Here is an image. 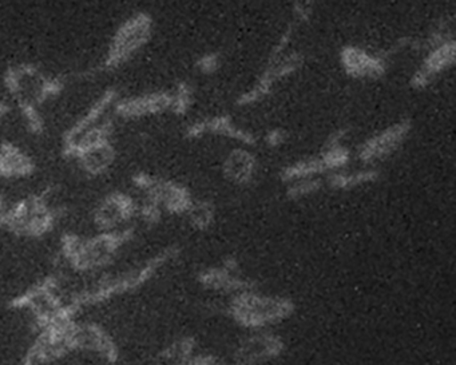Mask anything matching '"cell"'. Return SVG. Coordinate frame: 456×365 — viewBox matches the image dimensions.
<instances>
[{
	"label": "cell",
	"mask_w": 456,
	"mask_h": 365,
	"mask_svg": "<svg viewBox=\"0 0 456 365\" xmlns=\"http://www.w3.org/2000/svg\"><path fill=\"white\" fill-rule=\"evenodd\" d=\"M4 84L18 103L41 105L58 97L65 89V82L60 77H50L31 63L12 66L4 77Z\"/></svg>",
	"instance_id": "obj_1"
},
{
	"label": "cell",
	"mask_w": 456,
	"mask_h": 365,
	"mask_svg": "<svg viewBox=\"0 0 456 365\" xmlns=\"http://www.w3.org/2000/svg\"><path fill=\"white\" fill-rule=\"evenodd\" d=\"M153 28V18L148 12H137L127 18L109 44L103 68L116 70L126 65L151 41Z\"/></svg>",
	"instance_id": "obj_2"
},
{
	"label": "cell",
	"mask_w": 456,
	"mask_h": 365,
	"mask_svg": "<svg viewBox=\"0 0 456 365\" xmlns=\"http://www.w3.org/2000/svg\"><path fill=\"white\" fill-rule=\"evenodd\" d=\"M295 304L288 298L266 297L241 292L231 304V313L236 321L247 327H263L281 321L292 314Z\"/></svg>",
	"instance_id": "obj_3"
},
{
	"label": "cell",
	"mask_w": 456,
	"mask_h": 365,
	"mask_svg": "<svg viewBox=\"0 0 456 365\" xmlns=\"http://www.w3.org/2000/svg\"><path fill=\"white\" fill-rule=\"evenodd\" d=\"M46 193H36L20 199L0 215V223L12 231L26 234H42L52 226L54 212L50 209Z\"/></svg>",
	"instance_id": "obj_4"
},
{
	"label": "cell",
	"mask_w": 456,
	"mask_h": 365,
	"mask_svg": "<svg viewBox=\"0 0 456 365\" xmlns=\"http://www.w3.org/2000/svg\"><path fill=\"white\" fill-rule=\"evenodd\" d=\"M133 182L138 191L145 193L148 201L165 207L167 212L183 215L193 207L194 201L189 189L175 181L164 180L148 173H137L133 177Z\"/></svg>",
	"instance_id": "obj_5"
},
{
	"label": "cell",
	"mask_w": 456,
	"mask_h": 365,
	"mask_svg": "<svg viewBox=\"0 0 456 365\" xmlns=\"http://www.w3.org/2000/svg\"><path fill=\"white\" fill-rule=\"evenodd\" d=\"M303 54L297 52L268 61L265 70L263 71L255 86L237 98V105L250 106L260 102L271 94L272 89L277 82L282 81L300 70L303 68Z\"/></svg>",
	"instance_id": "obj_6"
},
{
	"label": "cell",
	"mask_w": 456,
	"mask_h": 365,
	"mask_svg": "<svg viewBox=\"0 0 456 365\" xmlns=\"http://www.w3.org/2000/svg\"><path fill=\"white\" fill-rule=\"evenodd\" d=\"M351 158V154L343 145L325 146V150L319 157L314 158L301 159V161L293 162L288 165L280 172V178L284 182H293V181L305 180V178H314V175L322 174L330 170L341 169L346 166Z\"/></svg>",
	"instance_id": "obj_7"
},
{
	"label": "cell",
	"mask_w": 456,
	"mask_h": 365,
	"mask_svg": "<svg viewBox=\"0 0 456 365\" xmlns=\"http://www.w3.org/2000/svg\"><path fill=\"white\" fill-rule=\"evenodd\" d=\"M411 130H412V121L408 118L400 119L396 124L368 138L357 150V158L364 164H373L387 158L404 143Z\"/></svg>",
	"instance_id": "obj_8"
},
{
	"label": "cell",
	"mask_w": 456,
	"mask_h": 365,
	"mask_svg": "<svg viewBox=\"0 0 456 365\" xmlns=\"http://www.w3.org/2000/svg\"><path fill=\"white\" fill-rule=\"evenodd\" d=\"M338 58H340L341 68L351 78L378 79L388 70L386 58L352 45L343 47Z\"/></svg>",
	"instance_id": "obj_9"
},
{
	"label": "cell",
	"mask_w": 456,
	"mask_h": 365,
	"mask_svg": "<svg viewBox=\"0 0 456 365\" xmlns=\"http://www.w3.org/2000/svg\"><path fill=\"white\" fill-rule=\"evenodd\" d=\"M172 92H153L117 100L113 110L124 119L145 118L172 110Z\"/></svg>",
	"instance_id": "obj_10"
},
{
	"label": "cell",
	"mask_w": 456,
	"mask_h": 365,
	"mask_svg": "<svg viewBox=\"0 0 456 365\" xmlns=\"http://www.w3.org/2000/svg\"><path fill=\"white\" fill-rule=\"evenodd\" d=\"M455 58L456 42L453 38L435 49L428 50V54L421 62L420 68L411 77L410 86L415 90L426 89L439 74L455 63Z\"/></svg>",
	"instance_id": "obj_11"
},
{
	"label": "cell",
	"mask_w": 456,
	"mask_h": 365,
	"mask_svg": "<svg viewBox=\"0 0 456 365\" xmlns=\"http://www.w3.org/2000/svg\"><path fill=\"white\" fill-rule=\"evenodd\" d=\"M205 134L223 135L247 146H255L257 143V137L253 133L237 126L229 116L208 117L189 125L185 129V137L191 140H196Z\"/></svg>",
	"instance_id": "obj_12"
},
{
	"label": "cell",
	"mask_w": 456,
	"mask_h": 365,
	"mask_svg": "<svg viewBox=\"0 0 456 365\" xmlns=\"http://www.w3.org/2000/svg\"><path fill=\"white\" fill-rule=\"evenodd\" d=\"M70 158L76 159L86 174L98 177L105 174L114 164L116 149L111 140L101 141V142L78 149L71 154Z\"/></svg>",
	"instance_id": "obj_13"
},
{
	"label": "cell",
	"mask_w": 456,
	"mask_h": 365,
	"mask_svg": "<svg viewBox=\"0 0 456 365\" xmlns=\"http://www.w3.org/2000/svg\"><path fill=\"white\" fill-rule=\"evenodd\" d=\"M122 234H110V236L98 237L87 242H74L70 249L74 263L78 265L90 266L103 263L113 250L121 244Z\"/></svg>",
	"instance_id": "obj_14"
},
{
	"label": "cell",
	"mask_w": 456,
	"mask_h": 365,
	"mask_svg": "<svg viewBox=\"0 0 456 365\" xmlns=\"http://www.w3.org/2000/svg\"><path fill=\"white\" fill-rule=\"evenodd\" d=\"M137 212V205L132 197L122 191L109 194L95 210V220L103 228H113L117 223L129 220Z\"/></svg>",
	"instance_id": "obj_15"
},
{
	"label": "cell",
	"mask_w": 456,
	"mask_h": 365,
	"mask_svg": "<svg viewBox=\"0 0 456 365\" xmlns=\"http://www.w3.org/2000/svg\"><path fill=\"white\" fill-rule=\"evenodd\" d=\"M117 100H118V94L116 90H106L89 109L84 116L79 117L77 119L76 124L65 133V138H63V145L73 142L76 138H78L82 133L86 130L92 129V127L97 126L101 122L105 121L106 114L110 109L114 108Z\"/></svg>",
	"instance_id": "obj_16"
},
{
	"label": "cell",
	"mask_w": 456,
	"mask_h": 365,
	"mask_svg": "<svg viewBox=\"0 0 456 365\" xmlns=\"http://www.w3.org/2000/svg\"><path fill=\"white\" fill-rule=\"evenodd\" d=\"M237 269V263L234 258H229L221 268H209L201 272L199 279L205 287L224 292H248L253 287L249 280L241 279L236 276L234 271Z\"/></svg>",
	"instance_id": "obj_17"
},
{
	"label": "cell",
	"mask_w": 456,
	"mask_h": 365,
	"mask_svg": "<svg viewBox=\"0 0 456 365\" xmlns=\"http://www.w3.org/2000/svg\"><path fill=\"white\" fill-rule=\"evenodd\" d=\"M257 158L245 149H234L223 164V174L229 182L247 186L255 180L257 173Z\"/></svg>",
	"instance_id": "obj_18"
},
{
	"label": "cell",
	"mask_w": 456,
	"mask_h": 365,
	"mask_svg": "<svg viewBox=\"0 0 456 365\" xmlns=\"http://www.w3.org/2000/svg\"><path fill=\"white\" fill-rule=\"evenodd\" d=\"M36 172V162L20 146L0 143V178H26Z\"/></svg>",
	"instance_id": "obj_19"
},
{
	"label": "cell",
	"mask_w": 456,
	"mask_h": 365,
	"mask_svg": "<svg viewBox=\"0 0 456 365\" xmlns=\"http://www.w3.org/2000/svg\"><path fill=\"white\" fill-rule=\"evenodd\" d=\"M282 349V343L272 335H257L241 344L237 359L239 365H256L276 357Z\"/></svg>",
	"instance_id": "obj_20"
},
{
	"label": "cell",
	"mask_w": 456,
	"mask_h": 365,
	"mask_svg": "<svg viewBox=\"0 0 456 365\" xmlns=\"http://www.w3.org/2000/svg\"><path fill=\"white\" fill-rule=\"evenodd\" d=\"M380 178V174L376 170H362V172L354 173H333L328 178V185L336 191H349V189L357 188V186L373 183Z\"/></svg>",
	"instance_id": "obj_21"
},
{
	"label": "cell",
	"mask_w": 456,
	"mask_h": 365,
	"mask_svg": "<svg viewBox=\"0 0 456 365\" xmlns=\"http://www.w3.org/2000/svg\"><path fill=\"white\" fill-rule=\"evenodd\" d=\"M191 225L199 231H207L215 223V205L209 201L193 202V207L189 210Z\"/></svg>",
	"instance_id": "obj_22"
},
{
	"label": "cell",
	"mask_w": 456,
	"mask_h": 365,
	"mask_svg": "<svg viewBox=\"0 0 456 365\" xmlns=\"http://www.w3.org/2000/svg\"><path fill=\"white\" fill-rule=\"evenodd\" d=\"M173 103L172 110L175 116H185L191 110V103H193V89L188 82H180L172 92Z\"/></svg>",
	"instance_id": "obj_23"
},
{
	"label": "cell",
	"mask_w": 456,
	"mask_h": 365,
	"mask_svg": "<svg viewBox=\"0 0 456 365\" xmlns=\"http://www.w3.org/2000/svg\"><path fill=\"white\" fill-rule=\"evenodd\" d=\"M322 182L316 178H305L290 182L287 191V197L290 199H300L304 197L317 193L322 189Z\"/></svg>",
	"instance_id": "obj_24"
},
{
	"label": "cell",
	"mask_w": 456,
	"mask_h": 365,
	"mask_svg": "<svg viewBox=\"0 0 456 365\" xmlns=\"http://www.w3.org/2000/svg\"><path fill=\"white\" fill-rule=\"evenodd\" d=\"M20 114L25 118L26 126L33 134H41L45 130V121L39 113L38 106L31 103H18Z\"/></svg>",
	"instance_id": "obj_25"
},
{
	"label": "cell",
	"mask_w": 456,
	"mask_h": 365,
	"mask_svg": "<svg viewBox=\"0 0 456 365\" xmlns=\"http://www.w3.org/2000/svg\"><path fill=\"white\" fill-rule=\"evenodd\" d=\"M221 57L218 53H208V54L200 57L197 61L196 66L199 71H201L205 76H212L216 71L220 69Z\"/></svg>",
	"instance_id": "obj_26"
},
{
	"label": "cell",
	"mask_w": 456,
	"mask_h": 365,
	"mask_svg": "<svg viewBox=\"0 0 456 365\" xmlns=\"http://www.w3.org/2000/svg\"><path fill=\"white\" fill-rule=\"evenodd\" d=\"M293 33H295V25L288 26L287 30L281 34L279 41L274 44L273 49H272L271 54H269L268 61L276 60V58L281 57V55L285 54V50H287L288 45L292 41Z\"/></svg>",
	"instance_id": "obj_27"
},
{
	"label": "cell",
	"mask_w": 456,
	"mask_h": 365,
	"mask_svg": "<svg viewBox=\"0 0 456 365\" xmlns=\"http://www.w3.org/2000/svg\"><path fill=\"white\" fill-rule=\"evenodd\" d=\"M312 14H314V4L309 2H297L293 4V17H295V23H308L311 20Z\"/></svg>",
	"instance_id": "obj_28"
},
{
	"label": "cell",
	"mask_w": 456,
	"mask_h": 365,
	"mask_svg": "<svg viewBox=\"0 0 456 365\" xmlns=\"http://www.w3.org/2000/svg\"><path fill=\"white\" fill-rule=\"evenodd\" d=\"M141 213H142V217L151 223H157L161 218V207L148 199L141 207Z\"/></svg>",
	"instance_id": "obj_29"
},
{
	"label": "cell",
	"mask_w": 456,
	"mask_h": 365,
	"mask_svg": "<svg viewBox=\"0 0 456 365\" xmlns=\"http://www.w3.org/2000/svg\"><path fill=\"white\" fill-rule=\"evenodd\" d=\"M288 134L284 129H272L266 133L265 142L269 148H279L287 142Z\"/></svg>",
	"instance_id": "obj_30"
},
{
	"label": "cell",
	"mask_w": 456,
	"mask_h": 365,
	"mask_svg": "<svg viewBox=\"0 0 456 365\" xmlns=\"http://www.w3.org/2000/svg\"><path fill=\"white\" fill-rule=\"evenodd\" d=\"M346 129H338L335 130V132L332 133V134L328 137L327 143H325V146L327 148H330V146H338L341 145V141L346 138Z\"/></svg>",
	"instance_id": "obj_31"
},
{
	"label": "cell",
	"mask_w": 456,
	"mask_h": 365,
	"mask_svg": "<svg viewBox=\"0 0 456 365\" xmlns=\"http://www.w3.org/2000/svg\"><path fill=\"white\" fill-rule=\"evenodd\" d=\"M12 113V106L7 101L0 100V124L6 121L7 117Z\"/></svg>",
	"instance_id": "obj_32"
},
{
	"label": "cell",
	"mask_w": 456,
	"mask_h": 365,
	"mask_svg": "<svg viewBox=\"0 0 456 365\" xmlns=\"http://www.w3.org/2000/svg\"><path fill=\"white\" fill-rule=\"evenodd\" d=\"M7 209L6 201H4V197L0 196V215Z\"/></svg>",
	"instance_id": "obj_33"
}]
</instances>
